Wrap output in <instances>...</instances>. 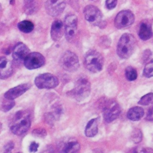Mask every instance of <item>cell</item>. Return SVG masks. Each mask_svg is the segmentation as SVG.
Segmentation results:
<instances>
[{
	"instance_id": "1",
	"label": "cell",
	"mask_w": 153,
	"mask_h": 153,
	"mask_svg": "<svg viewBox=\"0 0 153 153\" xmlns=\"http://www.w3.org/2000/svg\"><path fill=\"white\" fill-rule=\"evenodd\" d=\"M31 124L30 115L26 111H17L12 118L10 127L11 132L16 135H22L30 128Z\"/></svg>"
},
{
	"instance_id": "2",
	"label": "cell",
	"mask_w": 153,
	"mask_h": 153,
	"mask_svg": "<svg viewBox=\"0 0 153 153\" xmlns=\"http://www.w3.org/2000/svg\"><path fill=\"white\" fill-rule=\"evenodd\" d=\"M136 39L130 33L123 34L117 45V53L118 56L122 59H127L133 54L136 47Z\"/></svg>"
},
{
	"instance_id": "3",
	"label": "cell",
	"mask_w": 153,
	"mask_h": 153,
	"mask_svg": "<svg viewBox=\"0 0 153 153\" xmlns=\"http://www.w3.org/2000/svg\"><path fill=\"white\" fill-rule=\"evenodd\" d=\"M90 90L91 85L89 81L85 78H80L76 81L73 89L68 94L76 100L81 101L89 96Z\"/></svg>"
},
{
	"instance_id": "4",
	"label": "cell",
	"mask_w": 153,
	"mask_h": 153,
	"mask_svg": "<svg viewBox=\"0 0 153 153\" xmlns=\"http://www.w3.org/2000/svg\"><path fill=\"white\" fill-rule=\"evenodd\" d=\"M84 65L90 71L93 72H98L102 69L103 65V57L97 51H89L85 56Z\"/></svg>"
},
{
	"instance_id": "5",
	"label": "cell",
	"mask_w": 153,
	"mask_h": 153,
	"mask_svg": "<svg viewBox=\"0 0 153 153\" xmlns=\"http://www.w3.org/2000/svg\"><path fill=\"white\" fill-rule=\"evenodd\" d=\"M60 64L64 70L68 72L76 71L79 66L78 56L71 51H67L63 53L60 58Z\"/></svg>"
},
{
	"instance_id": "6",
	"label": "cell",
	"mask_w": 153,
	"mask_h": 153,
	"mask_svg": "<svg viewBox=\"0 0 153 153\" xmlns=\"http://www.w3.org/2000/svg\"><path fill=\"white\" fill-rule=\"evenodd\" d=\"M59 82L58 78L50 73L39 75L35 79V84L40 89L54 88L58 85Z\"/></svg>"
},
{
	"instance_id": "7",
	"label": "cell",
	"mask_w": 153,
	"mask_h": 153,
	"mask_svg": "<svg viewBox=\"0 0 153 153\" xmlns=\"http://www.w3.org/2000/svg\"><path fill=\"white\" fill-rule=\"evenodd\" d=\"M78 19L75 15H68L65 19V35L69 42H73L76 36Z\"/></svg>"
},
{
	"instance_id": "8",
	"label": "cell",
	"mask_w": 153,
	"mask_h": 153,
	"mask_svg": "<svg viewBox=\"0 0 153 153\" xmlns=\"http://www.w3.org/2000/svg\"><path fill=\"white\" fill-rule=\"evenodd\" d=\"M84 14L86 20L91 24L97 26L101 25L102 14L96 7L92 5H87L84 9Z\"/></svg>"
},
{
	"instance_id": "9",
	"label": "cell",
	"mask_w": 153,
	"mask_h": 153,
	"mask_svg": "<svg viewBox=\"0 0 153 153\" xmlns=\"http://www.w3.org/2000/svg\"><path fill=\"white\" fill-rule=\"evenodd\" d=\"M134 22V14L129 10L119 12L114 20V25L118 29H123L131 25Z\"/></svg>"
},
{
	"instance_id": "10",
	"label": "cell",
	"mask_w": 153,
	"mask_h": 153,
	"mask_svg": "<svg viewBox=\"0 0 153 153\" xmlns=\"http://www.w3.org/2000/svg\"><path fill=\"white\" fill-rule=\"evenodd\" d=\"M121 113V108L115 101H109L104 106L103 115L105 121L110 123L117 118Z\"/></svg>"
},
{
	"instance_id": "11",
	"label": "cell",
	"mask_w": 153,
	"mask_h": 153,
	"mask_svg": "<svg viewBox=\"0 0 153 153\" xmlns=\"http://www.w3.org/2000/svg\"><path fill=\"white\" fill-rule=\"evenodd\" d=\"M45 62L44 57L39 53H29L24 60V65L28 69H35L42 66Z\"/></svg>"
},
{
	"instance_id": "12",
	"label": "cell",
	"mask_w": 153,
	"mask_h": 153,
	"mask_svg": "<svg viewBox=\"0 0 153 153\" xmlns=\"http://www.w3.org/2000/svg\"><path fill=\"white\" fill-rule=\"evenodd\" d=\"M65 7V0H45V10L50 16L53 17L57 16L62 13Z\"/></svg>"
},
{
	"instance_id": "13",
	"label": "cell",
	"mask_w": 153,
	"mask_h": 153,
	"mask_svg": "<svg viewBox=\"0 0 153 153\" xmlns=\"http://www.w3.org/2000/svg\"><path fill=\"white\" fill-rule=\"evenodd\" d=\"M29 53V49L23 42L17 44L13 50V57L17 63L24 62L26 56Z\"/></svg>"
},
{
	"instance_id": "14",
	"label": "cell",
	"mask_w": 153,
	"mask_h": 153,
	"mask_svg": "<svg viewBox=\"0 0 153 153\" xmlns=\"http://www.w3.org/2000/svg\"><path fill=\"white\" fill-rule=\"evenodd\" d=\"M30 87L31 85L29 83H25L18 85L7 91L4 94V97L10 100H14L25 93L30 88Z\"/></svg>"
},
{
	"instance_id": "15",
	"label": "cell",
	"mask_w": 153,
	"mask_h": 153,
	"mask_svg": "<svg viewBox=\"0 0 153 153\" xmlns=\"http://www.w3.org/2000/svg\"><path fill=\"white\" fill-rule=\"evenodd\" d=\"M63 33H65V27L63 22L59 20L54 21L52 23L50 30L52 39L54 41L60 40Z\"/></svg>"
},
{
	"instance_id": "16",
	"label": "cell",
	"mask_w": 153,
	"mask_h": 153,
	"mask_svg": "<svg viewBox=\"0 0 153 153\" xmlns=\"http://www.w3.org/2000/svg\"><path fill=\"white\" fill-rule=\"evenodd\" d=\"M13 73V66L11 61L5 57H0V78L6 79Z\"/></svg>"
},
{
	"instance_id": "17",
	"label": "cell",
	"mask_w": 153,
	"mask_h": 153,
	"mask_svg": "<svg viewBox=\"0 0 153 153\" xmlns=\"http://www.w3.org/2000/svg\"><path fill=\"white\" fill-rule=\"evenodd\" d=\"M138 35L142 40L146 41L150 39L152 36L151 25L147 22H142L140 25Z\"/></svg>"
},
{
	"instance_id": "18",
	"label": "cell",
	"mask_w": 153,
	"mask_h": 153,
	"mask_svg": "<svg viewBox=\"0 0 153 153\" xmlns=\"http://www.w3.org/2000/svg\"><path fill=\"white\" fill-rule=\"evenodd\" d=\"M98 131L97 118L90 120L87 124L85 128V134L87 137H91L94 136Z\"/></svg>"
},
{
	"instance_id": "19",
	"label": "cell",
	"mask_w": 153,
	"mask_h": 153,
	"mask_svg": "<svg viewBox=\"0 0 153 153\" xmlns=\"http://www.w3.org/2000/svg\"><path fill=\"white\" fill-rule=\"evenodd\" d=\"M143 109L139 106H134L129 109L127 113V118L131 121H138L143 117Z\"/></svg>"
},
{
	"instance_id": "20",
	"label": "cell",
	"mask_w": 153,
	"mask_h": 153,
	"mask_svg": "<svg viewBox=\"0 0 153 153\" xmlns=\"http://www.w3.org/2000/svg\"><path fill=\"white\" fill-rule=\"evenodd\" d=\"M79 143L75 140H71L66 142L62 148V152L65 153H74L79 150Z\"/></svg>"
},
{
	"instance_id": "21",
	"label": "cell",
	"mask_w": 153,
	"mask_h": 153,
	"mask_svg": "<svg viewBox=\"0 0 153 153\" xmlns=\"http://www.w3.org/2000/svg\"><path fill=\"white\" fill-rule=\"evenodd\" d=\"M37 0H24V10L27 14H32L38 9Z\"/></svg>"
},
{
	"instance_id": "22",
	"label": "cell",
	"mask_w": 153,
	"mask_h": 153,
	"mask_svg": "<svg viewBox=\"0 0 153 153\" xmlns=\"http://www.w3.org/2000/svg\"><path fill=\"white\" fill-rule=\"evenodd\" d=\"M19 29L24 33H30L34 28V25L32 22L29 20H23L19 22L17 25Z\"/></svg>"
},
{
	"instance_id": "23",
	"label": "cell",
	"mask_w": 153,
	"mask_h": 153,
	"mask_svg": "<svg viewBox=\"0 0 153 153\" xmlns=\"http://www.w3.org/2000/svg\"><path fill=\"white\" fill-rule=\"evenodd\" d=\"M153 103V93H148L143 96H142L139 101L138 102V104L143 106H148Z\"/></svg>"
},
{
	"instance_id": "24",
	"label": "cell",
	"mask_w": 153,
	"mask_h": 153,
	"mask_svg": "<svg viewBox=\"0 0 153 153\" xmlns=\"http://www.w3.org/2000/svg\"><path fill=\"white\" fill-rule=\"evenodd\" d=\"M125 75L128 81H134L137 78L136 70L131 66H128L125 71Z\"/></svg>"
},
{
	"instance_id": "25",
	"label": "cell",
	"mask_w": 153,
	"mask_h": 153,
	"mask_svg": "<svg viewBox=\"0 0 153 153\" xmlns=\"http://www.w3.org/2000/svg\"><path fill=\"white\" fill-rule=\"evenodd\" d=\"M143 75L146 78H150L153 76V59L146 63L145 65Z\"/></svg>"
},
{
	"instance_id": "26",
	"label": "cell",
	"mask_w": 153,
	"mask_h": 153,
	"mask_svg": "<svg viewBox=\"0 0 153 153\" xmlns=\"http://www.w3.org/2000/svg\"><path fill=\"white\" fill-rule=\"evenodd\" d=\"M142 133L139 129H136L133 130L131 133V139L134 143H139L142 140Z\"/></svg>"
},
{
	"instance_id": "27",
	"label": "cell",
	"mask_w": 153,
	"mask_h": 153,
	"mask_svg": "<svg viewBox=\"0 0 153 153\" xmlns=\"http://www.w3.org/2000/svg\"><path fill=\"white\" fill-rule=\"evenodd\" d=\"M5 99L7 100V101L4 102L2 103L1 109H2V111H3L4 112H7L14 107L15 103L13 101V100H10V99Z\"/></svg>"
},
{
	"instance_id": "28",
	"label": "cell",
	"mask_w": 153,
	"mask_h": 153,
	"mask_svg": "<svg viewBox=\"0 0 153 153\" xmlns=\"http://www.w3.org/2000/svg\"><path fill=\"white\" fill-rule=\"evenodd\" d=\"M117 4V0H106L105 5L108 9L112 10L114 9Z\"/></svg>"
},
{
	"instance_id": "29",
	"label": "cell",
	"mask_w": 153,
	"mask_h": 153,
	"mask_svg": "<svg viewBox=\"0 0 153 153\" xmlns=\"http://www.w3.org/2000/svg\"><path fill=\"white\" fill-rule=\"evenodd\" d=\"M33 134L35 136L44 137L46 136V131L42 128H36L33 131Z\"/></svg>"
},
{
	"instance_id": "30",
	"label": "cell",
	"mask_w": 153,
	"mask_h": 153,
	"mask_svg": "<svg viewBox=\"0 0 153 153\" xmlns=\"http://www.w3.org/2000/svg\"><path fill=\"white\" fill-rule=\"evenodd\" d=\"M39 147V144L38 143H36L35 142H32L30 145H29V151L30 152H35L36 151H37L38 148Z\"/></svg>"
},
{
	"instance_id": "31",
	"label": "cell",
	"mask_w": 153,
	"mask_h": 153,
	"mask_svg": "<svg viewBox=\"0 0 153 153\" xmlns=\"http://www.w3.org/2000/svg\"><path fill=\"white\" fill-rule=\"evenodd\" d=\"M13 148H14V143H13V142L12 141L9 142L4 146L5 152H11V150L13 149Z\"/></svg>"
},
{
	"instance_id": "32",
	"label": "cell",
	"mask_w": 153,
	"mask_h": 153,
	"mask_svg": "<svg viewBox=\"0 0 153 153\" xmlns=\"http://www.w3.org/2000/svg\"><path fill=\"white\" fill-rule=\"evenodd\" d=\"M146 119L148 121H153V107L150 108L147 111Z\"/></svg>"
},
{
	"instance_id": "33",
	"label": "cell",
	"mask_w": 153,
	"mask_h": 153,
	"mask_svg": "<svg viewBox=\"0 0 153 153\" xmlns=\"http://www.w3.org/2000/svg\"><path fill=\"white\" fill-rule=\"evenodd\" d=\"M69 1L70 2L71 4L72 5H78V0H69Z\"/></svg>"
},
{
	"instance_id": "34",
	"label": "cell",
	"mask_w": 153,
	"mask_h": 153,
	"mask_svg": "<svg viewBox=\"0 0 153 153\" xmlns=\"http://www.w3.org/2000/svg\"><path fill=\"white\" fill-rule=\"evenodd\" d=\"M1 4H0V11H1Z\"/></svg>"
}]
</instances>
